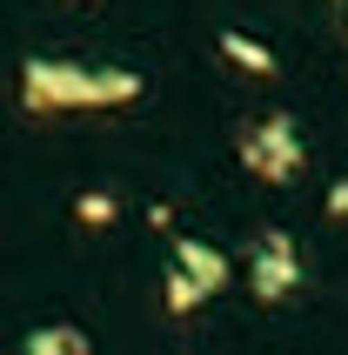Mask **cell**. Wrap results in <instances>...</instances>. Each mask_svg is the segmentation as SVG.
I'll return each instance as SVG.
<instances>
[{"instance_id": "ba28073f", "label": "cell", "mask_w": 348, "mask_h": 355, "mask_svg": "<svg viewBox=\"0 0 348 355\" xmlns=\"http://www.w3.org/2000/svg\"><path fill=\"white\" fill-rule=\"evenodd\" d=\"M74 221H80V228H114V221H121V195H107V188L74 195Z\"/></svg>"}, {"instance_id": "6da1fadb", "label": "cell", "mask_w": 348, "mask_h": 355, "mask_svg": "<svg viewBox=\"0 0 348 355\" xmlns=\"http://www.w3.org/2000/svg\"><path fill=\"white\" fill-rule=\"evenodd\" d=\"M148 94L134 67H107V60H54L27 54L20 60V107L27 114H101V107H128Z\"/></svg>"}, {"instance_id": "277c9868", "label": "cell", "mask_w": 348, "mask_h": 355, "mask_svg": "<svg viewBox=\"0 0 348 355\" xmlns=\"http://www.w3.org/2000/svg\"><path fill=\"white\" fill-rule=\"evenodd\" d=\"M174 268H188L194 282H201V295H221L234 282V261L214 248V241H201V235H181L174 241Z\"/></svg>"}, {"instance_id": "52a82bcc", "label": "cell", "mask_w": 348, "mask_h": 355, "mask_svg": "<svg viewBox=\"0 0 348 355\" xmlns=\"http://www.w3.org/2000/svg\"><path fill=\"white\" fill-rule=\"evenodd\" d=\"M161 302H168V315L181 322V315H194L208 295H201V282H194L188 268H168V282H161Z\"/></svg>"}, {"instance_id": "3957f363", "label": "cell", "mask_w": 348, "mask_h": 355, "mask_svg": "<svg viewBox=\"0 0 348 355\" xmlns=\"http://www.w3.org/2000/svg\"><path fill=\"white\" fill-rule=\"evenodd\" d=\"M302 282H308L302 248H295L281 228H268V235L248 248V295L254 302H288V295H302Z\"/></svg>"}, {"instance_id": "7a4b0ae2", "label": "cell", "mask_w": 348, "mask_h": 355, "mask_svg": "<svg viewBox=\"0 0 348 355\" xmlns=\"http://www.w3.org/2000/svg\"><path fill=\"white\" fill-rule=\"evenodd\" d=\"M234 155H241V168H248L254 181H268V188H288V181L308 175V141H302L295 114H281V107L261 114L254 128H241Z\"/></svg>"}, {"instance_id": "9c48e42d", "label": "cell", "mask_w": 348, "mask_h": 355, "mask_svg": "<svg viewBox=\"0 0 348 355\" xmlns=\"http://www.w3.org/2000/svg\"><path fill=\"white\" fill-rule=\"evenodd\" d=\"M329 221H335V228H348V175L329 181Z\"/></svg>"}, {"instance_id": "8992f818", "label": "cell", "mask_w": 348, "mask_h": 355, "mask_svg": "<svg viewBox=\"0 0 348 355\" xmlns=\"http://www.w3.org/2000/svg\"><path fill=\"white\" fill-rule=\"evenodd\" d=\"M20 349H27V355H87L94 342H87V329H67V322H54V329H34Z\"/></svg>"}, {"instance_id": "5b68a950", "label": "cell", "mask_w": 348, "mask_h": 355, "mask_svg": "<svg viewBox=\"0 0 348 355\" xmlns=\"http://www.w3.org/2000/svg\"><path fill=\"white\" fill-rule=\"evenodd\" d=\"M214 47L228 54V67H241V74H254V80H275V67H281V60H275L261 40H248L241 27H221V34H214Z\"/></svg>"}]
</instances>
